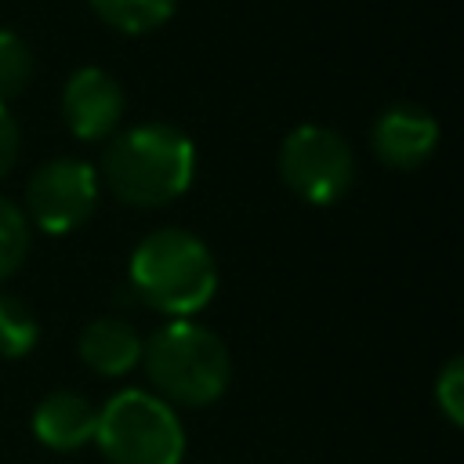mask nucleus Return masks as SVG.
Instances as JSON below:
<instances>
[{
	"label": "nucleus",
	"mask_w": 464,
	"mask_h": 464,
	"mask_svg": "<svg viewBox=\"0 0 464 464\" xmlns=\"http://www.w3.org/2000/svg\"><path fill=\"white\" fill-rule=\"evenodd\" d=\"M29 424H33V435L40 446H47L54 453H76L87 442H94L98 406L72 388H54L36 402Z\"/></svg>",
	"instance_id": "nucleus-9"
},
{
	"label": "nucleus",
	"mask_w": 464,
	"mask_h": 464,
	"mask_svg": "<svg viewBox=\"0 0 464 464\" xmlns=\"http://www.w3.org/2000/svg\"><path fill=\"white\" fill-rule=\"evenodd\" d=\"M196 174V145L174 123H134L116 130L102 152L98 181L120 203L149 210L188 192Z\"/></svg>",
	"instance_id": "nucleus-1"
},
{
	"label": "nucleus",
	"mask_w": 464,
	"mask_h": 464,
	"mask_svg": "<svg viewBox=\"0 0 464 464\" xmlns=\"http://www.w3.org/2000/svg\"><path fill=\"white\" fill-rule=\"evenodd\" d=\"M40 341V323L33 308L0 290V359H25Z\"/></svg>",
	"instance_id": "nucleus-12"
},
{
	"label": "nucleus",
	"mask_w": 464,
	"mask_h": 464,
	"mask_svg": "<svg viewBox=\"0 0 464 464\" xmlns=\"http://www.w3.org/2000/svg\"><path fill=\"white\" fill-rule=\"evenodd\" d=\"M33 80V51L14 29H0V102H14Z\"/></svg>",
	"instance_id": "nucleus-14"
},
{
	"label": "nucleus",
	"mask_w": 464,
	"mask_h": 464,
	"mask_svg": "<svg viewBox=\"0 0 464 464\" xmlns=\"http://www.w3.org/2000/svg\"><path fill=\"white\" fill-rule=\"evenodd\" d=\"M127 98L116 76L98 65L76 69L62 87V120L80 141H109L120 130Z\"/></svg>",
	"instance_id": "nucleus-7"
},
{
	"label": "nucleus",
	"mask_w": 464,
	"mask_h": 464,
	"mask_svg": "<svg viewBox=\"0 0 464 464\" xmlns=\"http://www.w3.org/2000/svg\"><path fill=\"white\" fill-rule=\"evenodd\" d=\"M102 199L98 170L76 156H54L40 163L25 181V218L47 236H69L91 221Z\"/></svg>",
	"instance_id": "nucleus-6"
},
{
	"label": "nucleus",
	"mask_w": 464,
	"mask_h": 464,
	"mask_svg": "<svg viewBox=\"0 0 464 464\" xmlns=\"http://www.w3.org/2000/svg\"><path fill=\"white\" fill-rule=\"evenodd\" d=\"M94 446L109 464H181L185 428L156 392L123 388L98 406Z\"/></svg>",
	"instance_id": "nucleus-4"
},
{
	"label": "nucleus",
	"mask_w": 464,
	"mask_h": 464,
	"mask_svg": "<svg viewBox=\"0 0 464 464\" xmlns=\"http://www.w3.org/2000/svg\"><path fill=\"white\" fill-rule=\"evenodd\" d=\"M435 406L453 428L464 424V359L460 355L446 359V366L439 370V377H435Z\"/></svg>",
	"instance_id": "nucleus-15"
},
{
	"label": "nucleus",
	"mask_w": 464,
	"mask_h": 464,
	"mask_svg": "<svg viewBox=\"0 0 464 464\" xmlns=\"http://www.w3.org/2000/svg\"><path fill=\"white\" fill-rule=\"evenodd\" d=\"M276 167H279V181L312 207L337 203L355 178L352 145L334 127H319V123L294 127L279 145Z\"/></svg>",
	"instance_id": "nucleus-5"
},
{
	"label": "nucleus",
	"mask_w": 464,
	"mask_h": 464,
	"mask_svg": "<svg viewBox=\"0 0 464 464\" xmlns=\"http://www.w3.org/2000/svg\"><path fill=\"white\" fill-rule=\"evenodd\" d=\"M29 228L33 225H29L25 210L0 196V283L11 279L22 268V261L29 257V246H33Z\"/></svg>",
	"instance_id": "nucleus-13"
},
{
	"label": "nucleus",
	"mask_w": 464,
	"mask_h": 464,
	"mask_svg": "<svg viewBox=\"0 0 464 464\" xmlns=\"http://www.w3.org/2000/svg\"><path fill=\"white\" fill-rule=\"evenodd\" d=\"M18 149H22V130L18 120L11 116V109L0 102V178L11 174V167L18 163Z\"/></svg>",
	"instance_id": "nucleus-16"
},
{
	"label": "nucleus",
	"mask_w": 464,
	"mask_h": 464,
	"mask_svg": "<svg viewBox=\"0 0 464 464\" xmlns=\"http://www.w3.org/2000/svg\"><path fill=\"white\" fill-rule=\"evenodd\" d=\"M127 283L145 308L167 319H188L214 301L218 261L196 232L167 225L138 239L127 261Z\"/></svg>",
	"instance_id": "nucleus-2"
},
{
	"label": "nucleus",
	"mask_w": 464,
	"mask_h": 464,
	"mask_svg": "<svg viewBox=\"0 0 464 464\" xmlns=\"http://www.w3.org/2000/svg\"><path fill=\"white\" fill-rule=\"evenodd\" d=\"M435 145H439V120L413 102L388 105L370 127V149L392 170H417L420 163L431 160Z\"/></svg>",
	"instance_id": "nucleus-8"
},
{
	"label": "nucleus",
	"mask_w": 464,
	"mask_h": 464,
	"mask_svg": "<svg viewBox=\"0 0 464 464\" xmlns=\"http://www.w3.org/2000/svg\"><path fill=\"white\" fill-rule=\"evenodd\" d=\"M141 334L120 315H98L80 330L76 355L98 377H127L141 366Z\"/></svg>",
	"instance_id": "nucleus-10"
},
{
	"label": "nucleus",
	"mask_w": 464,
	"mask_h": 464,
	"mask_svg": "<svg viewBox=\"0 0 464 464\" xmlns=\"http://www.w3.org/2000/svg\"><path fill=\"white\" fill-rule=\"evenodd\" d=\"M87 4L109 29L127 33V36L160 29L178 7V0H87Z\"/></svg>",
	"instance_id": "nucleus-11"
},
{
	"label": "nucleus",
	"mask_w": 464,
	"mask_h": 464,
	"mask_svg": "<svg viewBox=\"0 0 464 464\" xmlns=\"http://www.w3.org/2000/svg\"><path fill=\"white\" fill-rule=\"evenodd\" d=\"M149 388L185 410L214 406L232 384V355L225 341L196 319H167L141 344Z\"/></svg>",
	"instance_id": "nucleus-3"
}]
</instances>
